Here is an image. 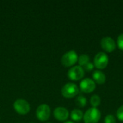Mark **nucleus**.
I'll return each mask as SVG.
<instances>
[{"label":"nucleus","mask_w":123,"mask_h":123,"mask_svg":"<svg viewBox=\"0 0 123 123\" xmlns=\"http://www.w3.org/2000/svg\"><path fill=\"white\" fill-rule=\"evenodd\" d=\"M101 118L100 111L95 107L89 108L84 115V123H98Z\"/></svg>","instance_id":"nucleus-1"},{"label":"nucleus","mask_w":123,"mask_h":123,"mask_svg":"<svg viewBox=\"0 0 123 123\" xmlns=\"http://www.w3.org/2000/svg\"><path fill=\"white\" fill-rule=\"evenodd\" d=\"M79 93V89L74 83H67L61 89V94L66 99L75 97Z\"/></svg>","instance_id":"nucleus-2"},{"label":"nucleus","mask_w":123,"mask_h":123,"mask_svg":"<svg viewBox=\"0 0 123 123\" xmlns=\"http://www.w3.org/2000/svg\"><path fill=\"white\" fill-rule=\"evenodd\" d=\"M78 55L74 50H69L63 54L61 58V63L65 67H71L78 62Z\"/></svg>","instance_id":"nucleus-3"},{"label":"nucleus","mask_w":123,"mask_h":123,"mask_svg":"<svg viewBox=\"0 0 123 123\" xmlns=\"http://www.w3.org/2000/svg\"><path fill=\"white\" fill-rule=\"evenodd\" d=\"M14 109L17 113L21 115H27L30 111V105L29 102L22 99H17L13 104Z\"/></svg>","instance_id":"nucleus-4"},{"label":"nucleus","mask_w":123,"mask_h":123,"mask_svg":"<svg viewBox=\"0 0 123 123\" xmlns=\"http://www.w3.org/2000/svg\"><path fill=\"white\" fill-rule=\"evenodd\" d=\"M50 108L47 104H42L39 105L36 110V117L41 122L47 121L50 118Z\"/></svg>","instance_id":"nucleus-5"},{"label":"nucleus","mask_w":123,"mask_h":123,"mask_svg":"<svg viewBox=\"0 0 123 123\" xmlns=\"http://www.w3.org/2000/svg\"><path fill=\"white\" fill-rule=\"evenodd\" d=\"M109 63V58L105 52L98 53L94 58V66L98 69L105 68Z\"/></svg>","instance_id":"nucleus-6"},{"label":"nucleus","mask_w":123,"mask_h":123,"mask_svg":"<svg viewBox=\"0 0 123 123\" xmlns=\"http://www.w3.org/2000/svg\"><path fill=\"white\" fill-rule=\"evenodd\" d=\"M84 76V70L80 66H74L68 71V77L72 81H79L83 79Z\"/></svg>","instance_id":"nucleus-7"},{"label":"nucleus","mask_w":123,"mask_h":123,"mask_svg":"<svg viewBox=\"0 0 123 123\" xmlns=\"http://www.w3.org/2000/svg\"><path fill=\"white\" fill-rule=\"evenodd\" d=\"M79 87L82 92L86 93V94H89V93L93 92L95 90L96 84H95V82L92 79L89 78H86V79H84L80 82Z\"/></svg>","instance_id":"nucleus-8"},{"label":"nucleus","mask_w":123,"mask_h":123,"mask_svg":"<svg viewBox=\"0 0 123 123\" xmlns=\"http://www.w3.org/2000/svg\"><path fill=\"white\" fill-rule=\"evenodd\" d=\"M100 45L102 48L107 53L113 52L116 48V43L115 40L110 37H103L100 42Z\"/></svg>","instance_id":"nucleus-9"},{"label":"nucleus","mask_w":123,"mask_h":123,"mask_svg":"<svg viewBox=\"0 0 123 123\" xmlns=\"http://www.w3.org/2000/svg\"><path fill=\"white\" fill-rule=\"evenodd\" d=\"M53 116L57 120L63 122L68 120L69 117V112L66 108L63 107H58L54 110Z\"/></svg>","instance_id":"nucleus-10"},{"label":"nucleus","mask_w":123,"mask_h":123,"mask_svg":"<svg viewBox=\"0 0 123 123\" xmlns=\"http://www.w3.org/2000/svg\"><path fill=\"white\" fill-rule=\"evenodd\" d=\"M92 77H93V81L98 84H103L106 81L105 74L99 70L94 71L93 72Z\"/></svg>","instance_id":"nucleus-11"},{"label":"nucleus","mask_w":123,"mask_h":123,"mask_svg":"<svg viewBox=\"0 0 123 123\" xmlns=\"http://www.w3.org/2000/svg\"><path fill=\"white\" fill-rule=\"evenodd\" d=\"M70 117L73 121L75 122H79L81 121L84 117V114L81 110L78 109H74L71 111Z\"/></svg>","instance_id":"nucleus-12"},{"label":"nucleus","mask_w":123,"mask_h":123,"mask_svg":"<svg viewBox=\"0 0 123 123\" xmlns=\"http://www.w3.org/2000/svg\"><path fill=\"white\" fill-rule=\"evenodd\" d=\"M89 60H90V58H89V56L88 55H86V54H82V55H81L79 57V58H78L79 66H80L81 67L82 66H84L86 64H87L89 62H90Z\"/></svg>","instance_id":"nucleus-13"},{"label":"nucleus","mask_w":123,"mask_h":123,"mask_svg":"<svg viewBox=\"0 0 123 123\" xmlns=\"http://www.w3.org/2000/svg\"><path fill=\"white\" fill-rule=\"evenodd\" d=\"M76 105L79 107H84L87 104V99L84 96L79 95L76 99Z\"/></svg>","instance_id":"nucleus-14"},{"label":"nucleus","mask_w":123,"mask_h":123,"mask_svg":"<svg viewBox=\"0 0 123 123\" xmlns=\"http://www.w3.org/2000/svg\"><path fill=\"white\" fill-rule=\"evenodd\" d=\"M90 103H91V105L93 107L97 108L101 104V98H100V97L99 95H97V94L93 95L90 99Z\"/></svg>","instance_id":"nucleus-15"},{"label":"nucleus","mask_w":123,"mask_h":123,"mask_svg":"<svg viewBox=\"0 0 123 123\" xmlns=\"http://www.w3.org/2000/svg\"><path fill=\"white\" fill-rule=\"evenodd\" d=\"M105 123H116V119L112 115H108L105 117Z\"/></svg>","instance_id":"nucleus-16"},{"label":"nucleus","mask_w":123,"mask_h":123,"mask_svg":"<svg viewBox=\"0 0 123 123\" xmlns=\"http://www.w3.org/2000/svg\"><path fill=\"white\" fill-rule=\"evenodd\" d=\"M117 45L118 46V48L123 51V33L120 34L118 37H117Z\"/></svg>","instance_id":"nucleus-17"},{"label":"nucleus","mask_w":123,"mask_h":123,"mask_svg":"<svg viewBox=\"0 0 123 123\" xmlns=\"http://www.w3.org/2000/svg\"><path fill=\"white\" fill-rule=\"evenodd\" d=\"M116 115L119 120H120L121 122H123V105L118 108V110H117V112H116Z\"/></svg>","instance_id":"nucleus-18"},{"label":"nucleus","mask_w":123,"mask_h":123,"mask_svg":"<svg viewBox=\"0 0 123 123\" xmlns=\"http://www.w3.org/2000/svg\"><path fill=\"white\" fill-rule=\"evenodd\" d=\"M94 63H91V62H89L87 64H86L83 68H84V70L86 71H91L94 69Z\"/></svg>","instance_id":"nucleus-19"},{"label":"nucleus","mask_w":123,"mask_h":123,"mask_svg":"<svg viewBox=\"0 0 123 123\" xmlns=\"http://www.w3.org/2000/svg\"><path fill=\"white\" fill-rule=\"evenodd\" d=\"M63 123H74V122H72V121H66V122H64Z\"/></svg>","instance_id":"nucleus-20"},{"label":"nucleus","mask_w":123,"mask_h":123,"mask_svg":"<svg viewBox=\"0 0 123 123\" xmlns=\"http://www.w3.org/2000/svg\"></svg>","instance_id":"nucleus-21"}]
</instances>
